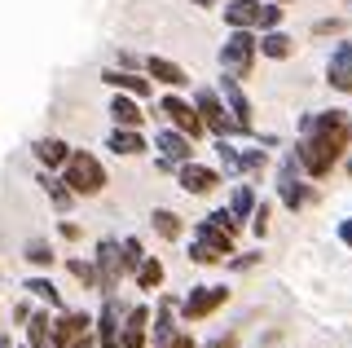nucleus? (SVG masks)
Returning a JSON list of instances; mask_svg holds the SVG:
<instances>
[{
	"label": "nucleus",
	"instance_id": "obj_1",
	"mask_svg": "<svg viewBox=\"0 0 352 348\" xmlns=\"http://www.w3.org/2000/svg\"><path fill=\"white\" fill-rule=\"evenodd\" d=\"M348 141H352V119L344 111H317V115H304L295 155H300L308 177H326L344 159Z\"/></svg>",
	"mask_w": 352,
	"mask_h": 348
},
{
	"label": "nucleus",
	"instance_id": "obj_2",
	"mask_svg": "<svg viewBox=\"0 0 352 348\" xmlns=\"http://www.w3.org/2000/svg\"><path fill=\"white\" fill-rule=\"evenodd\" d=\"M238 230H242V221L229 208L207 212L203 221L194 225L190 260H194V265H229V256H234V234Z\"/></svg>",
	"mask_w": 352,
	"mask_h": 348
},
{
	"label": "nucleus",
	"instance_id": "obj_3",
	"mask_svg": "<svg viewBox=\"0 0 352 348\" xmlns=\"http://www.w3.org/2000/svg\"><path fill=\"white\" fill-rule=\"evenodd\" d=\"M256 53H260V36L251 27H234L225 36V45H220V71L234 75V80H251V71H256Z\"/></svg>",
	"mask_w": 352,
	"mask_h": 348
},
{
	"label": "nucleus",
	"instance_id": "obj_4",
	"mask_svg": "<svg viewBox=\"0 0 352 348\" xmlns=\"http://www.w3.org/2000/svg\"><path fill=\"white\" fill-rule=\"evenodd\" d=\"M62 177H66V186L80 194V199H93V194L106 190V168H102V159L88 155V150H71Z\"/></svg>",
	"mask_w": 352,
	"mask_h": 348
},
{
	"label": "nucleus",
	"instance_id": "obj_5",
	"mask_svg": "<svg viewBox=\"0 0 352 348\" xmlns=\"http://www.w3.org/2000/svg\"><path fill=\"white\" fill-rule=\"evenodd\" d=\"M194 106H198V115H203V124H207V133L212 137H238V133H251V128H242L234 111L225 106V97H220V89H198L194 93Z\"/></svg>",
	"mask_w": 352,
	"mask_h": 348
},
{
	"label": "nucleus",
	"instance_id": "obj_6",
	"mask_svg": "<svg viewBox=\"0 0 352 348\" xmlns=\"http://www.w3.org/2000/svg\"><path fill=\"white\" fill-rule=\"evenodd\" d=\"M304 163H300V155L295 150H286V159H282V168H278V199H282V208H291V212H300L313 194H308V186H304Z\"/></svg>",
	"mask_w": 352,
	"mask_h": 348
},
{
	"label": "nucleus",
	"instance_id": "obj_7",
	"mask_svg": "<svg viewBox=\"0 0 352 348\" xmlns=\"http://www.w3.org/2000/svg\"><path fill=\"white\" fill-rule=\"evenodd\" d=\"M53 340H58V348H88V344L97 340V318L62 309L58 322H53Z\"/></svg>",
	"mask_w": 352,
	"mask_h": 348
},
{
	"label": "nucleus",
	"instance_id": "obj_8",
	"mask_svg": "<svg viewBox=\"0 0 352 348\" xmlns=\"http://www.w3.org/2000/svg\"><path fill=\"white\" fill-rule=\"evenodd\" d=\"M93 265H97V291H102V296H115V291H119V278L128 274V269H124V252H119L115 238H102V243H97Z\"/></svg>",
	"mask_w": 352,
	"mask_h": 348
},
{
	"label": "nucleus",
	"instance_id": "obj_9",
	"mask_svg": "<svg viewBox=\"0 0 352 348\" xmlns=\"http://www.w3.org/2000/svg\"><path fill=\"white\" fill-rule=\"evenodd\" d=\"M159 115L168 119L176 133H185V137H194V141L207 133V124H203V115H198V106H190L185 97H176V93H168V97L159 102Z\"/></svg>",
	"mask_w": 352,
	"mask_h": 348
},
{
	"label": "nucleus",
	"instance_id": "obj_10",
	"mask_svg": "<svg viewBox=\"0 0 352 348\" xmlns=\"http://www.w3.org/2000/svg\"><path fill=\"white\" fill-rule=\"evenodd\" d=\"M225 300H229V287H190V296L176 304V309H181L185 322H203V318H212Z\"/></svg>",
	"mask_w": 352,
	"mask_h": 348
},
{
	"label": "nucleus",
	"instance_id": "obj_11",
	"mask_svg": "<svg viewBox=\"0 0 352 348\" xmlns=\"http://www.w3.org/2000/svg\"><path fill=\"white\" fill-rule=\"evenodd\" d=\"M102 313H97V348H124V313H119L115 296H102Z\"/></svg>",
	"mask_w": 352,
	"mask_h": 348
},
{
	"label": "nucleus",
	"instance_id": "obj_12",
	"mask_svg": "<svg viewBox=\"0 0 352 348\" xmlns=\"http://www.w3.org/2000/svg\"><path fill=\"white\" fill-rule=\"evenodd\" d=\"M154 146H159V159L172 163V168H181V163L194 159V137L176 133V128H163V133H154Z\"/></svg>",
	"mask_w": 352,
	"mask_h": 348
},
{
	"label": "nucleus",
	"instance_id": "obj_13",
	"mask_svg": "<svg viewBox=\"0 0 352 348\" xmlns=\"http://www.w3.org/2000/svg\"><path fill=\"white\" fill-rule=\"evenodd\" d=\"M176 181H181V190L185 194H198V199H203V194H212L216 186H220V172L216 168H203V163H181V168H176Z\"/></svg>",
	"mask_w": 352,
	"mask_h": 348
},
{
	"label": "nucleus",
	"instance_id": "obj_14",
	"mask_svg": "<svg viewBox=\"0 0 352 348\" xmlns=\"http://www.w3.org/2000/svg\"><path fill=\"white\" fill-rule=\"evenodd\" d=\"M326 84L335 93H352V40L335 45V53H330V62H326Z\"/></svg>",
	"mask_w": 352,
	"mask_h": 348
},
{
	"label": "nucleus",
	"instance_id": "obj_15",
	"mask_svg": "<svg viewBox=\"0 0 352 348\" xmlns=\"http://www.w3.org/2000/svg\"><path fill=\"white\" fill-rule=\"evenodd\" d=\"M146 340H150V309L132 304L124 313V348H146Z\"/></svg>",
	"mask_w": 352,
	"mask_h": 348
},
{
	"label": "nucleus",
	"instance_id": "obj_16",
	"mask_svg": "<svg viewBox=\"0 0 352 348\" xmlns=\"http://www.w3.org/2000/svg\"><path fill=\"white\" fill-rule=\"evenodd\" d=\"M137 102H141V97L115 89V97H110V119H115V128H141V124H146V115H141Z\"/></svg>",
	"mask_w": 352,
	"mask_h": 348
},
{
	"label": "nucleus",
	"instance_id": "obj_17",
	"mask_svg": "<svg viewBox=\"0 0 352 348\" xmlns=\"http://www.w3.org/2000/svg\"><path fill=\"white\" fill-rule=\"evenodd\" d=\"M220 97H225V106L234 111L238 124L251 128V102H247V93H242V80H234V75H220Z\"/></svg>",
	"mask_w": 352,
	"mask_h": 348
},
{
	"label": "nucleus",
	"instance_id": "obj_18",
	"mask_svg": "<svg viewBox=\"0 0 352 348\" xmlns=\"http://www.w3.org/2000/svg\"><path fill=\"white\" fill-rule=\"evenodd\" d=\"M31 155H36L40 168L58 172V168H66V159H71V146H66L62 137H40L36 146H31Z\"/></svg>",
	"mask_w": 352,
	"mask_h": 348
},
{
	"label": "nucleus",
	"instance_id": "obj_19",
	"mask_svg": "<svg viewBox=\"0 0 352 348\" xmlns=\"http://www.w3.org/2000/svg\"><path fill=\"white\" fill-rule=\"evenodd\" d=\"M260 9H264V0H225V23H229V31L234 27H251L256 31V23H260Z\"/></svg>",
	"mask_w": 352,
	"mask_h": 348
},
{
	"label": "nucleus",
	"instance_id": "obj_20",
	"mask_svg": "<svg viewBox=\"0 0 352 348\" xmlns=\"http://www.w3.org/2000/svg\"><path fill=\"white\" fill-rule=\"evenodd\" d=\"M40 190L49 194V203H53V208H58V212H71V203L80 199V194H75L71 186H66V177H53L49 168L40 172Z\"/></svg>",
	"mask_w": 352,
	"mask_h": 348
},
{
	"label": "nucleus",
	"instance_id": "obj_21",
	"mask_svg": "<svg viewBox=\"0 0 352 348\" xmlns=\"http://www.w3.org/2000/svg\"><path fill=\"white\" fill-rule=\"evenodd\" d=\"M102 80L110 84V89L132 93V97H150V93H154V84H150V80H141L137 71H115V67H110V71H102Z\"/></svg>",
	"mask_w": 352,
	"mask_h": 348
},
{
	"label": "nucleus",
	"instance_id": "obj_22",
	"mask_svg": "<svg viewBox=\"0 0 352 348\" xmlns=\"http://www.w3.org/2000/svg\"><path fill=\"white\" fill-rule=\"evenodd\" d=\"M146 71H150V80H154V84H168V89H185V84H190V75L176 67L172 58H150V62H146Z\"/></svg>",
	"mask_w": 352,
	"mask_h": 348
},
{
	"label": "nucleus",
	"instance_id": "obj_23",
	"mask_svg": "<svg viewBox=\"0 0 352 348\" xmlns=\"http://www.w3.org/2000/svg\"><path fill=\"white\" fill-rule=\"evenodd\" d=\"M176 313H181V309H176V300H159V318H154V326H150V331H154V348H163L172 335H181Z\"/></svg>",
	"mask_w": 352,
	"mask_h": 348
},
{
	"label": "nucleus",
	"instance_id": "obj_24",
	"mask_svg": "<svg viewBox=\"0 0 352 348\" xmlns=\"http://www.w3.org/2000/svg\"><path fill=\"white\" fill-rule=\"evenodd\" d=\"M106 150H115V155H146V137H141V128H115V133L106 137Z\"/></svg>",
	"mask_w": 352,
	"mask_h": 348
},
{
	"label": "nucleus",
	"instance_id": "obj_25",
	"mask_svg": "<svg viewBox=\"0 0 352 348\" xmlns=\"http://www.w3.org/2000/svg\"><path fill=\"white\" fill-rule=\"evenodd\" d=\"M260 53L273 62H286L295 53V40L286 36V31H260Z\"/></svg>",
	"mask_w": 352,
	"mask_h": 348
},
{
	"label": "nucleus",
	"instance_id": "obj_26",
	"mask_svg": "<svg viewBox=\"0 0 352 348\" xmlns=\"http://www.w3.org/2000/svg\"><path fill=\"white\" fill-rule=\"evenodd\" d=\"M27 344H31V348H58L49 313H31V322H27Z\"/></svg>",
	"mask_w": 352,
	"mask_h": 348
},
{
	"label": "nucleus",
	"instance_id": "obj_27",
	"mask_svg": "<svg viewBox=\"0 0 352 348\" xmlns=\"http://www.w3.org/2000/svg\"><path fill=\"white\" fill-rule=\"evenodd\" d=\"M150 225H154V234H159V238H168V243H176V238L185 234L181 216H176L172 208H154V212H150Z\"/></svg>",
	"mask_w": 352,
	"mask_h": 348
},
{
	"label": "nucleus",
	"instance_id": "obj_28",
	"mask_svg": "<svg viewBox=\"0 0 352 348\" xmlns=\"http://www.w3.org/2000/svg\"><path fill=\"white\" fill-rule=\"evenodd\" d=\"M216 159H220V172H225V177H242V150L229 137H216Z\"/></svg>",
	"mask_w": 352,
	"mask_h": 348
},
{
	"label": "nucleus",
	"instance_id": "obj_29",
	"mask_svg": "<svg viewBox=\"0 0 352 348\" xmlns=\"http://www.w3.org/2000/svg\"><path fill=\"white\" fill-rule=\"evenodd\" d=\"M22 291H31L36 300H44L49 309H58V313L66 309V304H62V296H58V287H53L49 278H27V282H22Z\"/></svg>",
	"mask_w": 352,
	"mask_h": 348
},
{
	"label": "nucleus",
	"instance_id": "obj_30",
	"mask_svg": "<svg viewBox=\"0 0 352 348\" xmlns=\"http://www.w3.org/2000/svg\"><path fill=\"white\" fill-rule=\"evenodd\" d=\"M229 212H234L242 225H251V216H256V190H251V186H238L234 199H229Z\"/></svg>",
	"mask_w": 352,
	"mask_h": 348
},
{
	"label": "nucleus",
	"instance_id": "obj_31",
	"mask_svg": "<svg viewBox=\"0 0 352 348\" xmlns=\"http://www.w3.org/2000/svg\"><path fill=\"white\" fill-rule=\"evenodd\" d=\"M137 287L141 291H159L163 287V260L159 256H146V265L137 269Z\"/></svg>",
	"mask_w": 352,
	"mask_h": 348
},
{
	"label": "nucleus",
	"instance_id": "obj_32",
	"mask_svg": "<svg viewBox=\"0 0 352 348\" xmlns=\"http://www.w3.org/2000/svg\"><path fill=\"white\" fill-rule=\"evenodd\" d=\"M22 256L31 260L36 269H49L53 265V247L44 243V238H27V247H22Z\"/></svg>",
	"mask_w": 352,
	"mask_h": 348
},
{
	"label": "nucleus",
	"instance_id": "obj_33",
	"mask_svg": "<svg viewBox=\"0 0 352 348\" xmlns=\"http://www.w3.org/2000/svg\"><path fill=\"white\" fill-rule=\"evenodd\" d=\"M119 252H124V269H128V274H137V269L146 265V247H141V238H124Z\"/></svg>",
	"mask_w": 352,
	"mask_h": 348
},
{
	"label": "nucleus",
	"instance_id": "obj_34",
	"mask_svg": "<svg viewBox=\"0 0 352 348\" xmlns=\"http://www.w3.org/2000/svg\"><path fill=\"white\" fill-rule=\"evenodd\" d=\"M66 269H71V278H75V282H84V287H97V265H93V260L71 256V260H66Z\"/></svg>",
	"mask_w": 352,
	"mask_h": 348
},
{
	"label": "nucleus",
	"instance_id": "obj_35",
	"mask_svg": "<svg viewBox=\"0 0 352 348\" xmlns=\"http://www.w3.org/2000/svg\"><path fill=\"white\" fill-rule=\"evenodd\" d=\"M282 14H286V9L278 5V0H264V9H260V23H256V31H278V27H282Z\"/></svg>",
	"mask_w": 352,
	"mask_h": 348
},
{
	"label": "nucleus",
	"instance_id": "obj_36",
	"mask_svg": "<svg viewBox=\"0 0 352 348\" xmlns=\"http://www.w3.org/2000/svg\"><path fill=\"white\" fill-rule=\"evenodd\" d=\"M260 265V252H234L229 256V269H234V274H247V269H256Z\"/></svg>",
	"mask_w": 352,
	"mask_h": 348
},
{
	"label": "nucleus",
	"instance_id": "obj_37",
	"mask_svg": "<svg viewBox=\"0 0 352 348\" xmlns=\"http://www.w3.org/2000/svg\"><path fill=\"white\" fill-rule=\"evenodd\" d=\"M264 168H269L264 150H242V172H264Z\"/></svg>",
	"mask_w": 352,
	"mask_h": 348
},
{
	"label": "nucleus",
	"instance_id": "obj_38",
	"mask_svg": "<svg viewBox=\"0 0 352 348\" xmlns=\"http://www.w3.org/2000/svg\"><path fill=\"white\" fill-rule=\"evenodd\" d=\"M269 203H260V208H256V216H251V234H256V238H264V234H269Z\"/></svg>",
	"mask_w": 352,
	"mask_h": 348
},
{
	"label": "nucleus",
	"instance_id": "obj_39",
	"mask_svg": "<svg viewBox=\"0 0 352 348\" xmlns=\"http://www.w3.org/2000/svg\"><path fill=\"white\" fill-rule=\"evenodd\" d=\"M339 31H344L339 18H322V23H313V36H339Z\"/></svg>",
	"mask_w": 352,
	"mask_h": 348
},
{
	"label": "nucleus",
	"instance_id": "obj_40",
	"mask_svg": "<svg viewBox=\"0 0 352 348\" xmlns=\"http://www.w3.org/2000/svg\"><path fill=\"white\" fill-rule=\"evenodd\" d=\"M203 348H238V335L234 331H225V335H216L212 344H203Z\"/></svg>",
	"mask_w": 352,
	"mask_h": 348
},
{
	"label": "nucleus",
	"instance_id": "obj_41",
	"mask_svg": "<svg viewBox=\"0 0 352 348\" xmlns=\"http://www.w3.org/2000/svg\"><path fill=\"white\" fill-rule=\"evenodd\" d=\"M163 348H198V344L190 340V331H181V335H172V340L163 344Z\"/></svg>",
	"mask_w": 352,
	"mask_h": 348
},
{
	"label": "nucleus",
	"instance_id": "obj_42",
	"mask_svg": "<svg viewBox=\"0 0 352 348\" xmlns=\"http://www.w3.org/2000/svg\"><path fill=\"white\" fill-rule=\"evenodd\" d=\"M339 243H344V247H352V216H348L344 225H339Z\"/></svg>",
	"mask_w": 352,
	"mask_h": 348
},
{
	"label": "nucleus",
	"instance_id": "obj_43",
	"mask_svg": "<svg viewBox=\"0 0 352 348\" xmlns=\"http://www.w3.org/2000/svg\"><path fill=\"white\" fill-rule=\"evenodd\" d=\"M62 238H66V243H75V238H80V225H71V221H62Z\"/></svg>",
	"mask_w": 352,
	"mask_h": 348
},
{
	"label": "nucleus",
	"instance_id": "obj_44",
	"mask_svg": "<svg viewBox=\"0 0 352 348\" xmlns=\"http://www.w3.org/2000/svg\"><path fill=\"white\" fill-rule=\"evenodd\" d=\"M190 5H198V9H216L220 0H190Z\"/></svg>",
	"mask_w": 352,
	"mask_h": 348
},
{
	"label": "nucleus",
	"instance_id": "obj_45",
	"mask_svg": "<svg viewBox=\"0 0 352 348\" xmlns=\"http://www.w3.org/2000/svg\"><path fill=\"white\" fill-rule=\"evenodd\" d=\"M0 348H14V344H9V335H0Z\"/></svg>",
	"mask_w": 352,
	"mask_h": 348
},
{
	"label": "nucleus",
	"instance_id": "obj_46",
	"mask_svg": "<svg viewBox=\"0 0 352 348\" xmlns=\"http://www.w3.org/2000/svg\"><path fill=\"white\" fill-rule=\"evenodd\" d=\"M348 177H352V159H348Z\"/></svg>",
	"mask_w": 352,
	"mask_h": 348
},
{
	"label": "nucleus",
	"instance_id": "obj_47",
	"mask_svg": "<svg viewBox=\"0 0 352 348\" xmlns=\"http://www.w3.org/2000/svg\"><path fill=\"white\" fill-rule=\"evenodd\" d=\"M278 5H291V0H278Z\"/></svg>",
	"mask_w": 352,
	"mask_h": 348
},
{
	"label": "nucleus",
	"instance_id": "obj_48",
	"mask_svg": "<svg viewBox=\"0 0 352 348\" xmlns=\"http://www.w3.org/2000/svg\"><path fill=\"white\" fill-rule=\"evenodd\" d=\"M27 348H31V344H27Z\"/></svg>",
	"mask_w": 352,
	"mask_h": 348
}]
</instances>
